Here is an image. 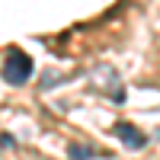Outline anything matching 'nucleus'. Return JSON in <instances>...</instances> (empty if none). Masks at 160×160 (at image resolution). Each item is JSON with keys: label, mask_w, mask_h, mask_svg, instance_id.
I'll return each instance as SVG.
<instances>
[{"label": "nucleus", "mask_w": 160, "mask_h": 160, "mask_svg": "<svg viewBox=\"0 0 160 160\" xmlns=\"http://www.w3.org/2000/svg\"><path fill=\"white\" fill-rule=\"evenodd\" d=\"M87 83H90V90L102 93V96H109V99H115V102H125L122 77H118V71L112 68V64H96V68L87 74Z\"/></svg>", "instance_id": "f257e3e1"}, {"label": "nucleus", "mask_w": 160, "mask_h": 160, "mask_svg": "<svg viewBox=\"0 0 160 160\" xmlns=\"http://www.w3.org/2000/svg\"><path fill=\"white\" fill-rule=\"evenodd\" d=\"M115 138L125 144V148H144L148 144V135H144L141 128H135V125H128V122H115Z\"/></svg>", "instance_id": "7ed1b4c3"}, {"label": "nucleus", "mask_w": 160, "mask_h": 160, "mask_svg": "<svg viewBox=\"0 0 160 160\" xmlns=\"http://www.w3.org/2000/svg\"><path fill=\"white\" fill-rule=\"evenodd\" d=\"M68 154H71V160H90L93 157V148H90V144L74 141V144H68Z\"/></svg>", "instance_id": "20e7f679"}, {"label": "nucleus", "mask_w": 160, "mask_h": 160, "mask_svg": "<svg viewBox=\"0 0 160 160\" xmlns=\"http://www.w3.org/2000/svg\"><path fill=\"white\" fill-rule=\"evenodd\" d=\"M29 77H32V58L22 48H10L3 58V80L13 87H22Z\"/></svg>", "instance_id": "f03ea898"}, {"label": "nucleus", "mask_w": 160, "mask_h": 160, "mask_svg": "<svg viewBox=\"0 0 160 160\" xmlns=\"http://www.w3.org/2000/svg\"><path fill=\"white\" fill-rule=\"evenodd\" d=\"M10 148H16V141L10 138V131H3V151H10Z\"/></svg>", "instance_id": "39448f33"}]
</instances>
